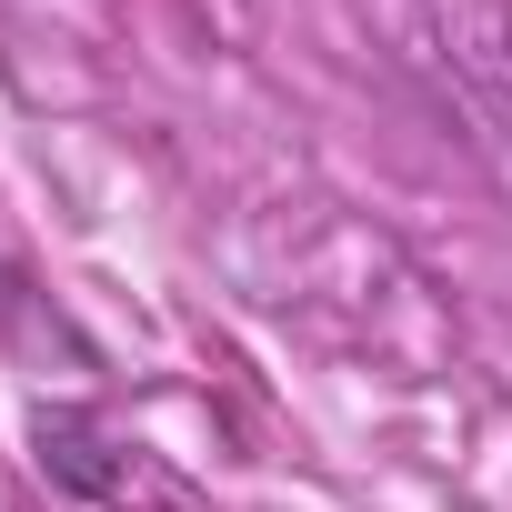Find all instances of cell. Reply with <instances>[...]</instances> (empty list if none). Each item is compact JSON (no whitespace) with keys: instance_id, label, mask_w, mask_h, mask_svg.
I'll use <instances>...</instances> for the list:
<instances>
[{"instance_id":"1","label":"cell","mask_w":512,"mask_h":512,"mask_svg":"<svg viewBox=\"0 0 512 512\" xmlns=\"http://www.w3.org/2000/svg\"><path fill=\"white\" fill-rule=\"evenodd\" d=\"M31 462H41L51 492H71V502H91V512L131 502V452L111 442V422H101L91 402H41V412H31Z\"/></svg>"}]
</instances>
